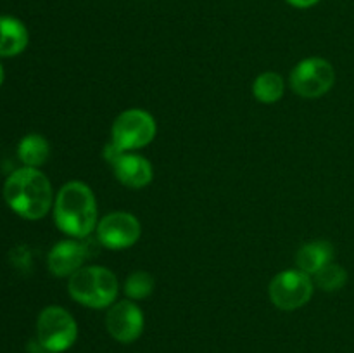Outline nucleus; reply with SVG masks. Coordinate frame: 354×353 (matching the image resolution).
<instances>
[{"label":"nucleus","instance_id":"nucleus-16","mask_svg":"<svg viewBox=\"0 0 354 353\" xmlns=\"http://www.w3.org/2000/svg\"><path fill=\"white\" fill-rule=\"evenodd\" d=\"M313 280L318 289L325 291V293H335L348 284V270L337 263L330 262L315 273Z\"/></svg>","mask_w":354,"mask_h":353},{"label":"nucleus","instance_id":"nucleus-3","mask_svg":"<svg viewBox=\"0 0 354 353\" xmlns=\"http://www.w3.org/2000/svg\"><path fill=\"white\" fill-rule=\"evenodd\" d=\"M68 293L86 308H109L118 301L120 282L113 270L100 265L82 266L68 279Z\"/></svg>","mask_w":354,"mask_h":353},{"label":"nucleus","instance_id":"nucleus-15","mask_svg":"<svg viewBox=\"0 0 354 353\" xmlns=\"http://www.w3.org/2000/svg\"><path fill=\"white\" fill-rule=\"evenodd\" d=\"M254 99L261 104H275L286 93V80L275 71L261 73L252 83Z\"/></svg>","mask_w":354,"mask_h":353},{"label":"nucleus","instance_id":"nucleus-13","mask_svg":"<svg viewBox=\"0 0 354 353\" xmlns=\"http://www.w3.org/2000/svg\"><path fill=\"white\" fill-rule=\"evenodd\" d=\"M334 260V246L328 241H311L296 253V266L311 277Z\"/></svg>","mask_w":354,"mask_h":353},{"label":"nucleus","instance_id":"nucleus-12","mask_svg":"<svg viewBox=\"0 0 354 353\" xmlns=\"http://www.w3.org/2000/svg\"><path fill=\"white\" fill-rule=\"evenodd\" d=\"M30 42L26 24L14 16H0V57L23 54Z\"/></svg>","mask_w":354,"mask_h":353},{"label":"nucleus","instance_id":"nucleus-11","mask_svg":"<svg viewBox=\"0 0 354 353\" xmlns=\"http://www.w3.org/2000/svg\"><path fill=\"white\" fill-rule=\"evenodd\" d=\"M86 258H88L86 246H83L76 239L59 241L57 244L52 246L47 255L48 272L54 277H68L69 279L73 273L82 269Z\"/></svg>","mask_w":354,"mask_h":353},{"label":"nucleus","instance_id":"nucleus-19","mask_svg":"<svg viewBox=\"0 0 354 353\" xmlns=\"http://www.w3.org/2000/svg\"><path fill=\"white\" fill-rule=\"evenodd\" d=\"M3 80H6V69H3L2 62H0V89H2L3 85Z\"/></svg>","mask_w":354,"mask_h":353},{"label":"nucleus","instance_id":"nucleus-8","mask_svg":"<svg viewBox=\"0 0 354 353\" xmlns=\"http://www.w3.org/2000/svg\"><path fill=\"white\" fill-rule=\"evenodd\" d=\"M97 241L107 249L121 251L137 244L142 225L135 215L128 211H113L99 220L95 228Z\"/></svg>","mask_w":354,"mask_h":353},{"label":"nucleus","instance_id":"nucleus-20","mask_svg":"<svg viewBox=\"0 0 354 353\" xmlns=\"http://www.w3.org/2000/svg\"><path fill=\"white\" fill-rule=\"evenodd\" d=\"M37 353H50V352H45V350H40V352H37Z\"/></svg>","mask_w":354,"mask_h":353},{"label":"nucleus","instance_id":"nucleus-9","mask_svg":"<svg viewBox=\"0 0 354 353\" xmlns=\"http://www.w3.org/2000/svg\"><path fill=\"white\" fill-rule=\"evenodd\" d=\"M104 159L113 166L118 182L128 189H144L154 179V170L149 159L133 151H118L111 142L104 147Z\"/></svg>","mask_w":354,"mask_h":353},{"label":"nucleus","instance_id":"nucleus-10","mask_svg":"<svg viewBox=\"0 0 354 353\" xmlns=\"http://www.w3.org/2000/svg\"><path fill=\"white\" fill-rule=\"evenodd\" d=\"M145 318L133 300H121L111 305L106 314V329L111 338L123 345L135 343L142 336Z\"/></svg>","mask_w":354,"mask_h":353},{"label":"nucleus","instance_id":"nucleus-18","mask_svg":"<svg viewBox=\"0 0 354 353\" xmlns=\"http://www.w3.org/2000/svg\"><path fill=\"white\" fill-rule=\"evenodd\" d=\"M286 2L296 7V9H310V7L320 3V0H286Z\"/></svg>","mask_w":354,"mask_h":353},{"label":"nucleus","instance_id":"nucleus-7","mask_svg":"<svg viewBox=\"0 0 354 353\" xmlns=\"http://www.w3.org/2000/svg\"><path fill=\"white\" fill-rule=\"evenodd\" d=\"M315 293V280L310 273L299 269L282 270L268 286L270 301L286 311L297 310L311 300Z\"/></svg>","mask_w":354,"mask_h":353},{"label":"nucleus","instance_id":"nucleus-5","mask_svg":"<svg viewBox=\"0 0 354 353\" xmlns=\"http://www.w3.org/2000/svg\"><path fill=\"white\" fill-rule=\"evenodd\" d=\"M158 132L154 116L140 107H131L116 116L111 127V144L121 152L135 151L151 144Z\"/></svg>","mask_w":354,"mask_h":353},{"label":"nucleus","instance_id":"nucleus-6","mask_svg":"<svg viewBox=\"0 0 354 353\" xmlns=\"http://www.w3.org/2000/svg\"><path fill=\"white\" fill-rule=\"evenodd\" d=\"M289 83L296 96L304 99H320L334 87L335 69L327 59L306 57L294 66Z\"/></svg>","mask_w":354,"mask_h":353},{"label":"nucleus","instance_id":"nucleus-14","mask_svg":"<svg viewBox=\"0 0 354 353\" xmlns=\"http://www.w3.org/2000/svg\"><path fill=\"white\" fill-rule=\"evenodd\" d=\"M50 156V144L40 134H28L17 144V158L23 166L40 168Z\"/></svg>","mask_w":354,"mask_h":353},{"label":"nucleus","instance_id":"nucleus-2","mask_svg":"<svg viewBox=\"0 0 354 353\" xmlns=\"http://www.w3.org/2000/svg\"><path fill=\"white\" fill-rule=\"evenodd\" d=\"M52 210L55 227L68 237H88L99 224L95 194L80 180H71L57 190Z\"/></svg>","mask_w":354,"mask_h":353},{"label":"nucleus","instance_id":"nucleus-1","mask_svg":"<svg viewBox=\"0 0 354 353\" xmlns=\"http://www.w3.org/2000/svg\"><path fill=\"white\" fill-rule=\"evenodd\" d=\"M3 199L17 217L37 221L47 217L55 196L50 180L40 168L21 166L3 182Z\"/></svg>","mask_w":354,"mask_h":353},{"label":"nucleus","instance_id":"nucleus-17","mask_svg":"<svg viewBox=\"0 0 354 353\" xmlns=\"http://www.w3.org/2000/svg\"><path fill=\"white\" fill-rule=\"evenodd\" d=\"M123 291L128 300H145L154 291V277L145 270H135L124 280Z\"/></svg>","mask_w":354,"mask_h":353},{"label":"nucleus","instance_id":"nucleus-4","mask_svg":"<svg viewBox=\"0 0 354 353\" xmlns=\"http://www.w3.org/2000/svg\"><path fill=\"white\" fill-rule=\"evenodd\" d=\"M78 339V324L66 308L59 305L45 307L37 318V343L41 350L62 353Z\"/></svg>","mask_w":354,"mask_h":353}]
</instances>
